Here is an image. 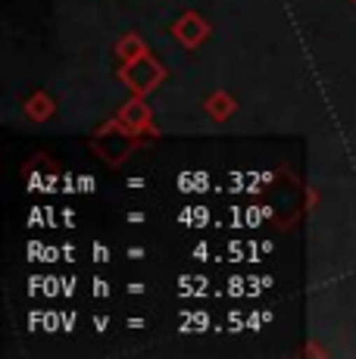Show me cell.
I'll list each match as a JSON object with an SVG mask.
<instances>
[{
  "label": "cell",
  "mask_w": 356,
  "mask_h": 359,
  "mask_svg": "<svg viewBox=\"0 0 356 359\" xmlns=\"http://www.w3.org/2000/svg\"><path fill=\"white\" fill-rule=\"evenodd\" d=\"M144 53H150V50H147V44H144V38L138 32H128L116 41V57H119V63H135V60H141Z\"/></svg>",
  "instance_id": "7"
},
{
  "label": "cell",
  "mask_w": 356,
  "mask_h": 359,
  "mask_svg": "<svg viewBox=\"0 0 356 359\" xmlns=\"http://www.w3.org/2000/svg\"><path fill=\"white\" fill-rule=\"evenodd\" d=\"M203 113H207L213 122H228L231 116L238 113V100L231 97L228 91H222V88H219V91L207 94V100H203Z\"/></svg>",
  "instance_id": "5"
},
{
  "label": "cell",
  "mask_w": 356,
  "mask_h": 359,
  "mask_svg": "<svg viewBox=\"0 0 356 359\" xmlns=\"http://www.w3.org/2000/svg\"><path fill=\"white\" fill-rule=\"evenodd\" d=\"M135 147H138V135H135V131H128L125 126H119L116 119H109L107 126L91 137V150L104 163H109V165H119Z\"/></svg>",
  "instance_id": "2"
},
{
  "label": "cell",
  "mask_w": 356,
  "mask_h": 359,
  "mask_svg": "<svg viewBox=\"0 0 356 359\" xmlns=\"http://www.w3.org/2000/svg\"><path fill=\"white\" fill-rule=\"evenodd\" d=\"M22 109H25V116H29L32 122H47L53 113H57V103H53V97L47 91L35 88L29 97H22Z\"/></svg>",
  "instance_id": "6"
},
{
  "label": "cell",
  "mask_w": 356,
  "mask_h": 359,
  "mask_svg": "<svg viewBox=\"0 0 356 359\" xmlns=\"http://www.w3.org/2000/svg\"><path fill=\"white\" fill-rule=\"evenodd\" d=\"M169 32H172V38L184 47V50H197V47L213 34V25H210L197 10H184L182 16L172 22V29Z\"/></svg>",
  "instance_id": "3"
},
{
  "label": "cell",
  "mask_w": 356,
  "mask_h": 359,
  "mask_svg": "<svg viewBox=\"0 0 356 359\" xmlns=\"http://www.w3.org/2000/svg\"><path fill=\"white\" fill-rule=\"evenodd\" d=\"M116 122H119V126H125L128 131H135V135H150V137H156L160 135V131H156V126H153V109L147 107V103H144V97H138V94H135L132 100H125L119 107V113L113 116Z\"/></svg>",
  "instance_id": "4"
},
{
  "label": "cell",
  "mask_w": 356,
  "mask_h": 359,
  "mask_svg": "<svg viewBox=\"0 0 356 359\" xmlns=\"http://www.w3.org/2000/svg\"><path fill=\"white\" fill-rule=\"evenodd\" d=\"M119 81L132 94H138V97H147V94H153L156 88L166 81V66H163L160 60L153 57V53H144V57L135 60V63H122Z\"/></svg>",
  "instance_id": "1"
},
{
  "label": "cell",
  "mask_w": 356,
  "mask_h": 359,
  "mask_svg": "<svg viewBox=\"0 0 356 359\" xmlns=\"http://www.w3.org/2000/svg\"><path fill=\"white\" fill-rule=\"evenodd\" d=\"M350 4H356V0H350Z\"/></svg>",
  "instance_id": "8"
}]
</instances>
